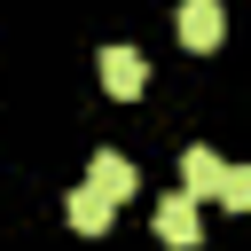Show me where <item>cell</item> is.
<instances>
[{
    "label": "cell",
    "instance_id": "obj_1",
    "mask_svg": "<svg viewBox=\"0 0 251 251\" xmlns=\"http://www.w3.org/2000/svg\"><path fill=\"white\" fill-rule=\"evenodd\" d=\"M157 243H165V251H196V243H204L196 196H165V204H157Z\"/></svg>",
    "mask_w": 251,
    "mask_h": 251
},
{
    "label": "cell",
    "instance_id": "obj_2",
    "mask_svg": "<svg viewBox=\"0 0 251 251\" xmlns=\"http://www.w3.org/2000/svg\"><path fill=\"white\" fill-rule=\"evenodd\" d=\"M227 173H235V165H220L204 141H196V149H180V196H196V204H204V196H220V188H227Z\"/></svg>",
    "mask_w": 251,
    "mask_h": 251
},
{
    "label": "cell",
    "instance_id": "obj_3",
    "mask_svg": "<svg viewBox=\"0 0 251 251\" xmlns=\"http://www.w3.org/2000/svg\"><path fill=\"white\" fill-rule=\"evenodd\" d=\"M94 63H102V86H110V94H118V102H133V94H141V86H149V63H141V55H133V47H102V55H94Z\"/></svg>",
    "mask_w": 251,
    "mask_h": 251
},
{
    "label": "cell",
    "instance_id": "obj_4",
    "mask_svg": "<svg viewBox=\"0 0 251 251\" xmlns=\"http://www.w3.org/2000/svg\"><path fill=\"white\" fill-rule=\"evenodd\" d=\"M227 39V16H220V0H180V47H220Z\"/></svg>",
    "mask_w": 251,
    "mask_h": 251
},
{
    "label": "cell",
    "instance_id": "obj_5",
    "mask_svg": "<svg viewBox=\"0 0 251 251\" xmlns=\"http://www.w3.org/2000/svg\"><path fill=\"white\" fill-rule=\"evenodd\" d=\"M86 188H102L110 204H126V196L141 188V173H133V165L118 157V149H94V165H86Z\"/></svg>",
    "mask_w": 251,
    "mask_h": 251
},
{
    "label": "cell",
    "instance_id": "obj_6",
    "mask_svg": "<svg viewBox=\"0 0 251 251\" xmlns=\"http://www.w3.org/2000/svg\"><path fill=\"white\" fill-rule=\"evenodd\" d=\"M110 212H118V204H110L102 188H71V204H63V220H71L78 235H102V227H110Z\"/></svg>",
    "mask_w": 251,
    "mask_h": 251
},
{
    "label": "cell",
    "instance_id": "obj_7",
    "mask_svg": "<svg viewBox=\"0 0 251 251\" xmlns=\"http://www.w3.org/2000/svg\"><path fill=\"white\" fill-rule=\"evenodd\" d=\"M220 204H227V212H251V165H235V173H227V188H220Z\"/></svg>",
    "mask_w": 251,
    "mask_h": 251
}]
</instances>
